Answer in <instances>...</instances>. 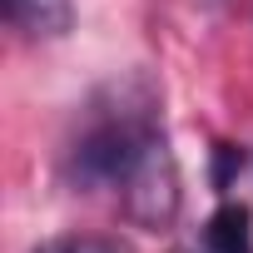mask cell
Listing matches in <instances>:
<instances>
[{
    "label": "cell",
    "mask_w": 253,
    "mask_h": 253,
    "mask_svg": "<svg viewBox=\"0 0 253 253\" xmlns=\"http://www.w3.org/2000/svg\"><path fill=\"white\" fill-rule=\"evenodd\" d=\"M65 179L84 194L114 189L124 199V213L149 233L174 223L179 169L164 139L154 94L144 84H114L84 109L75 139L65 144Z\"/></svg>",
    "instance_id": "obj_1"
},
{
    "label": "cell",
    "mask_w": 253,
    "mask_h": 253,
    "mask_svg": "<svg viewBox=\"0 0 253 253\" xmlns=\"http://www.w3.org/2000/svg\"><path fill=\"white\" fill-rule=\"evenodd\" d=\"M5 20L30 40H60L75 25V0H5Z\"/></svg>",
    "instance_id": "obj_2"
},
{
    "label": "cell",
    "mask_w": 253,
    "mask_h": 253,
    "mask_svg": "<svg viewBox=\"0 0 253 253\" xmlns=\"http://www.w3.org/2000/svg\"><path fill=\"white\" fill-rule=\"evenodd\" d=\"M204 253H253V213L243 204L213 209L204 223Z\"/></svg>",
    "instance_id": "obj_3"
},
{
    "label": "cell",
    "mask_w": 253,
    "mask_h": 253,
    "mask_svg": "<svg viewBox=\"0 0 253 253\" xmlns=\"http://www.w3.org/2000/svg\"><path fill=\"white\" fill-rule=\"evenodd\" d=\"M40 253H119L109 238H65V243H50Z\"/></svg>",
    "instance_id": "obj_4"
},
{
    "label": "cell",
    "mask_w": 253,
    "mask_h": 253,
    "mask_svg": "<svg viewBox=\"0 0 253 253\" xmlns=\"http://www.w3.org/2000/svg\"><path fill=\"white\" fill-rule=\"evenodd\" d=\"M199 253H204V248H199Z\"/></svg>",
    "instance_id": "obj_5"
}]
</instances>
